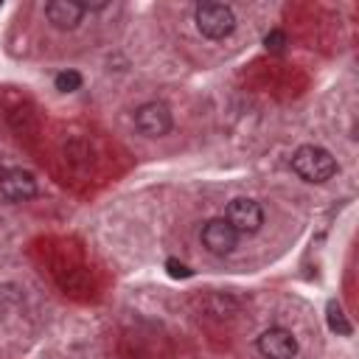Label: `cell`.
I'll list each match as a JSON object with an SVG mask.
<instances>
[{
	"label": "cell",
	"instance_id": "obj_4",
	"mask_svg": "<svg viewBox=\"0 0 359 359\" xmlns=\"http://www.w3.org/2000/svg\"><path fill=\"white\" fill-rule=\"evenodd\" d=\"M227 224L236 233H255L264 224V210L255 199H233L227 205Z\"/></svg>",
	"mask_w": 359,
	"mask_h": 359
},
{
	"label": "cell",
	"instance_id": "obj_2",
	"mask_svg": "<svg viewBox=\"0 0 359 359\" xmlns=\"http://www.w3.org/2000/svg\"><path fill=\"white\" fill-rule=\"evenodd\" d=\"M194 20H196L199 34L208 39H224L236 28V14L224 3H199L194 11Z\"/></svg>",
	"mask_w": 359,
	"mask_h": 359
},
{
	"label": "cell",
	"instance_id": "obj_7",
	"mask_svg": "<svg viewBox=\"0 0 359 359\" xmlns=\"http://www.w3.org/2000/svg\"><path fill=\"white\" fill-rule=\"evenodd\" d=\"M0 194L14 199V202L31 199V196H36V180H34L31 171H22V168L3 171L0 174Z\"/></svg>",
	"mask_w": 359,
	"mask_h": 359
},
{
	"label": "cell",
	"instance_id": "obj_9",
	"mask_svg": "<svg viewBox=\"0 0 359 359\" xmlns=\"http://www.w3.org/2000/svg\"><path fill=\"white\" fill-rule=\"evenodd\" d=\"M53 84H56L59 93H73V90L81 87V73L79 70H62V73H56Z\"/></svg>",
	"mask_w": 359,
	"mask_h": 359
},
{
	"label": "cell",
	"instance_id": "obj_6",
	"mask_svg": "<svg viewBox=\"0 0 359 359\" xmlns=\"http://www.w3.org/2000/svg\"><path fill=\"white\" fill-rule=\"evenodd\" d=\"M236 241H238V233L227 224V219H210V222H205V227H202V244H205L213 255H227V252H233Z\"/></svg>",
	"mask_w": 359,
	"mask_h": 359
},
{
	"label": "cell",
	"instance_id": "obj_3",
	"mask_svg": "<svg viewBox=\"0 0 359 359\" xmlns=\"http://www.w3.org/2000/svg\"><path fill=\"white\" fill-rule=\"evenodd\" d=\"M135 126L149 137H163L171 129V112L160 101H149L135 109Z\"/></svg>",
	"mask_w": 359,
	"mask_h": 359
},
{
	"label": "cell",
	"instance_id": "obj_1",
	"mask_svg": "<svg viewBox=\"0 0 359 359\" xmlns=\"http://www.w3.org/2000/svg\"><path fill=\"white\" fill-rule=\"evenodd\" d=\"M292 171L306 180V182H328L334 174H337V160L328 149L323 146H300L294 154H292Z\"/></svg>",
	"mask_w": 359,
	"mask_h": 359
},
{
	"label": "cell",
	"instance_id": "obj_5",
	"mask_svg": "<svg viewBox=\"0 0 359 359\" xmlns=\"http://www.w3.org/2000/svg\"><path fill=\"white\" fill-rule=\"evenodd\" d=\"M255 345L264 359H294L297 353V339L286 328H266Z\"/></svg>",
	"mask_w": 359,
	"mask_h": 359
},
{
	"label": "cell",
	"instance_id": "obj_10",
	"mask_svg": "<svg viewBox=\"0 0 359 359\" xmlns=\"http://www.w3.org/2000/svg\"><path fill=\"white\" fill-rule=\"evenodd\" d=\"M328 328L337 331V334H345V337L351 334V323L345 320V314L337 303H328Z\"/></svg>",
	"mask_w": 359,
	"mask_h": 359
},
{
	"label": "cell",
	"instance_id": "obj_12",
	"mask_svg": "<svg viewBox=\"0 0 359 359\" xmlns=\"http://www.w3.org/2000/svg\"><path fill=\"white\" fill-rule=\"evenodd\" d=\"M165 269H168L171 278H191V269H188L185 264H180L177 258H168V261H165Z\"/></svg>",
	"mask_w": 359,
	"mask_h": 359
},
{
	"label": "cell",
	"instance_id": "obj_11",
	"mask_svg": "<svg viewBox=\"0 0 359 359\" xmlns=\"http://www.w3.org/2000/svg\"><path fill=\"white\" fill-rule=\"evenodd\" d=\"M264 48H266L269 53H283V50H286V34H283L280 28L269 31V34L264 36Z\"/></svg>",
	"mask_w": 359,
	"mask_h": 359
},
{
	"label": "cell",
	"instance_id": "obj_8",
	"mask_svg": "<svg viewBox=\"0 0 359 359\" xmlns=\"http://www.w3.org/2000/svg\"><path fill=\"white\" fill-rule=\"evenodd\" d=\"M45 17L53 28H62V31H70L81 22L84 17V3H76V0H50L45 6Z\"/></svg>",
	"mask_w": 359,
	"mask_h": 359
}]
</instances>
